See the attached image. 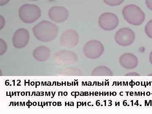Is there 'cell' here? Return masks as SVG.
Instances as JSON below:
<instances>
[{
    "instance_id": "8",
    "label": "cell",
    "mask_w": 152,
    "mask_h": 114,
    "mask_svg": "<svg viewBox=\"0 0 152 114\" xmlns=\"http://www.w3.org/2000/svg\"><path fill=\"white\" fill-rule=\"evenodd\" d=\"M78 34L73 30H68L63 33L60 38V44L66 48H73L78 44Z\"/></svg>"
},
{
    "instance_id": "3",
    "label": "cell",
    "mask_w": 152,
    "mask_h": 114,
    "mask_svg": "<svg viewBox=\"0 0 152 114\" xmlns=\"http://www.w3.org/2000/svg\"><path fill=\"white\" fill-rule=\"evenodd\" d=\"M19 15L22 21L26 23H32L41 16L40 9L34 4H24L20 7Z\"/></svg>"
},
{
    "instance_id": "21",
    "label": "cell",
    "mask_w": 152,
    "mask_h": 114,
    "mask_svg": "<svg viewBox=\"0 0 152 114\" xmlns=\"http://www.w3.org/2000/svg\"><path fill=\"white\" fill-rule=\"evenodd\" d=\"M149 60L150 63L152 65V51L150 53L149 56Z\"/></svg>"
},
{
    "instance_id": "17",
    "label": "cell",
    "mask_w": 152,
    "mask_h": 114,
    "mask_svg": "<svg viewBox=\"0 0 152 114\" xmlns=\"http://www.w3.org/2000/svg\"><path fill=\"white\" fill-rule=\"evenodd\" d=\"M147 7L152 11V0H146Z\"/></svg>"
},
{
    "instance_id": "16",
    "label": "cell",
    "mask_w": 152,
    "mask_h": 114,
    "mask_svg": "<svg viewBox=\"0 0 152 114\" xmlns=\"http://www.w3.org/2000/svg\"><path fill=\"white\" fill-rule=\"evenodd\" d=\"M7 49V45L2 39H0V55H2L4 54Z\"/></svg>"
},
{
    "instance_id": "20",
    "label": "cell",
    "mask_w": 152,
    "mask_h": 114,
    "mask_svg": "<svg viewBox=\"0 0 152 114\" xmlns=\"http://www.w3.org/2000/svg\"><path fill=\"white\" fill-rule=\"evenodd\" d=\"M126 75L128 76H140V75L139 74L137 73L132 72L129 73L127 74Z\"/></svg>"
},
{
    "instance_id": "4",
    "label": "cell",
    "mask_w": 152,
    "mask_h": 114,
    "mask_svg": "<svg viewBox=\"0 0 152 114\" xmlns=\"http://www.w3.org/2000/svg\"><path fill=\"white\" fill-rule=\"evenodd\" d=\"M104 48L103 44L97 40L87 42L83 48V53L86 57L91 59H96L103 54Z\"/></svg>"
},
{
    "instance_id": "1",
    "label": "cell",
    "mask_w": 152,
    "mask_h": 114,
    "mask_svg": "<svg viewBox=\"0 0 152 114\" xmlns=\"http://www.w3.org/2000/svg\"><path fill=\"white\" fill-rule=\"evenodd\" d=\"M34 36L39 40L49 42L53 40L58 33V26L52 22L44 20L33 28Z\"/></svg>"
},
{
    "instance_id": "10",
    "label": "cell",
    "mask_w": 152,
    "mask_h": 114,
    "mask_svg": "<svg viewBox=\"0 0 152 114\" xmlns=\"http://www.w3.org/2000/svg\"><path fill=\"white\" fill-rule=\"evenodd\" d=\"M48 15L53 21L61 23L65 21L69 18V12L65 8L60 6L52 7L49 10Z\"/></svg>"
},
{
    "instance_id": "7",
    "label": "cell",
    "mask_w": 152,
    "mask_h": 114,
    "mask_svg": "<svg viewBox=\"0 0 152 114\" xmlns=\"http://www.w3.org/2000/svg\"><path fill=\"white\" fill-rule=\"evenodd\" d=\"M119 19L115 14L105 13L99 18V24L100 27L105 31L115 29L119 25Z\"/></svg>"
},
{
    "instance_id": "13",
    "label": "cell",
    "mask_w": 152,
    "mask_h": 114,
    "mask_svg": "<svg viewBox=\"0 0 152 114\" xmlns=\"http://www.w3.org/2000/svg\"><path fill=\"white\" fill-rule=\"evenodd\" d=\"M92 75L94 76H112L113 73L109 68L105 66H99L94 69Z\"/></svg>"
},
{
    "instance_id": "12",
    "label": "cell",
    "mask_w": 152,
    "mask_h": 114,
    "mask_svg": "<svg viewBox=\"0 0 152 114\" xmlns=\"http://www.w3.org/2000/svg\"><path fill=\"white\" fill-rule=\"evenodd\" d=\"M51 55L50 50L48 47L41 46L34 50L33 57L38 61L43 62L47 61Z\"/></svg>"
},
{
    "instance_id": "22",
    "label": "cell",
    "mask_w": 152,
    "mask_h": 114,
    "mask_svg": "<svg viewBox=\"0 0 152 114\" xmlns=\"http://www.w3.org/2000/svg\"><path fill=\"white\" fill-rule=\"evenodd\" d=\"M29 1H38V0H29Z\"/></svg>"
},
{
    "instance_id": "19",
    "label": "cell",
    "mask_w": 152,
    "mask_h": 114,
    "mask_svg": "<svg viewBox=\"0 0 152 114\" xmlns=\"http://www.w3.org/2000/svg\"><path fill=\"white\" fill-rule=\"evenodd\" d=\"M10 0H0V6H4L7 4Z\"/></svg>"
},
{
    "instance_id": "14",
    "label": "cell",
    "mask_w": 152,
    "mask_h": 114,
    "mask_svg": "<svg viewBox=\"0 0 152 114\" xmlns=\"http://www.w3.org/2000/svg\"><path fill=\"white\" fill-rule=\"evenodd\" d=\"M145 32L148 37L152 39V20L148 22L146 25Z\"/></svg>"
},
{
    "instance_id": "11",
    "label": "cell",
    "mask_w": 152,
    "mask_h": 114,
    "mask_svg": "<svg viewBox=\"0 0 152 114\" xmlns=\"http://www.w3.org/2000/svg\"><path fill=\"white\" fill-rule=\"evenodd\" d=\"M119 62L123 68L127 69H132L137 67L138 64V59L135 55L127 53L120 57Z\"/></svg>"
},
{
    "instance_id": "5",
    "label": "cell",
    "mask_w": 152,
    "mask_h": 114,
    "mask_svg": "<svg viewBox=\"0 0 152 114\" xmlns=\"http://www.w3.org/2000/svg\"><path fill=\"white\" fill-rule=\"evenodd\" d=\"M135 33L128 28L120 29L117 32L115 36V40L118 45L123 47L130 45L135 39Z\"/></svg>"
},
{
    "instance_id": "18",
    "label": "cell",
    "mask_w": 152,
    "mask_h": 114,
    "mask_svg": "<svg viewBox=\"0 0 152 114\" xmlns=\"http://www.w3.org/2000/svg\"><path fill=\"white\" fill-rule=\"evenodd\" d=\"M5 25V20L1 16H0V28L1 29L4 27Z\"/></svg>"
},
{
    "instance_id": "2",
    "label": "cell",
    "mask_w": 152,
    "mask_h": 114,
    "mask_svg": "<svg viewBox=\"0 0 152 114\" xmlns=\"http://www.w3.org/2000/svg\"><path fill=\"white\" fill-rule=\"evenodd\" d=\"M125 20L129 23L134 26H140L145 20L144 12L138 6L129 5L126 6L123 10Z\"/></svg>"
},
{
    "instance_id": "6",
    "label": "cell",
    "mask_w": 152,
    "mask_h": 114,
    "mask_svg": "<svg viewBox=\"0 0 152 114\" xmlns=\"http://www.w3.org/2000/svg\"><path fill=\"white\" fill-rule=\"evenodd\" d=\"M78 56L75 52L62 50L55 54L54 61L56 64L66 66L72 64L77 61Z\"/></svg>"
},
{
    "instance_id": "9",
    "label": "cell",
    "mask_w": 152,
    "mask_h": 114,
    "mask_svg": "<svg viewBox=\"0 0 152 114\" xmlns=\"http://www.w3.org/2000/svg\"><path fill=\"white\" fill-rule=\"evenodd\" d=\"M29 38V33L27 30L19 29L16 31L13 37V45L16 48H23L27 45Z\"/></svg>"
},
{
    "instance_id": "15",
    "label": "cell",
    "mask_w": 152,
    "mask_h": 114,
    "mask_svg": "<svg viewBox=\"0 0 152 114\" xmlns=\"http://www.w3.org/2000/svg\"><path fill=\"white\" fill-rule=\"evenodd\" d=\"M124 0H104L106 4L110 6L119 5L123 3Z\"/></svg>"
}]
</instances>
